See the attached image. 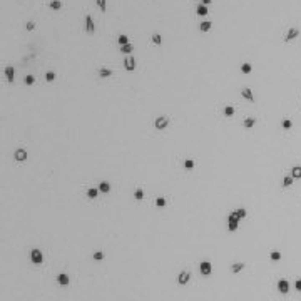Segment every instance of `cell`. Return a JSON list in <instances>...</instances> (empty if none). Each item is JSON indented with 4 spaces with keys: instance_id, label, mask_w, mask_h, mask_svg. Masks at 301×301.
<instances>
[{
    "instance_id": "obj_15",
    "label": "cell",
    "mask_w": 301,
    "mask_h": 301,
    "mask_svg": "<svg viewBox=\"0 0 301 301\" xmlns=\"http://www.w3.org/2000/svg\"><path fill=\"white\" fill-rule=\"evenodd\" d=\"M207 12H209V10H207V5L199 4V5L196 7V14H197V15H201V17H206V15H207Z\"/></svg>"
},
{
    "instance_id": "obj_20",
    "label": "cell",
    "mask_w": 301,
    "mask_h": 301,
    "mask_svg": "<svg viewBox=\"0 0 301 301\" xmlns=\"http://www.w3.org/2000/svg\"><path fill=\"white\" fill-rule=\"evenodd\" d=\"M291 176H293L294 179H301V166H294L293 169H291Z\"/></svg>"
},
{
    "instance_id": "obj_7",
    "label": "cell",
    "mask_w": 301,
    "mask_h": 301,
    "mask_svg": "<svg viewBox=\"0 0 301 301\" xmlns=\"http://www.w3.org/2000/svg\"><path fill=\"white\" fill-rule=\"evenodd\" d=\"M199 271L203 273L204 276H209L211 271H213V264H211L209 261H203V263L199 264Z\"/></svg>"
},
{
    "instance_id": "obj_10",
    "label": "cell",
    "mask_w": 301,
    "mask_h": 301,
    "mask_svg": "<svg viewBox=\"0 0 301 301\" xmlns=\"http://www.w3.org/2000/svg\"><path fill=\"white\" fill-rule=\"evenodd\" d=\"M189 279H191V274H189L187 271H181V273H179V276H178V283L179 284H187Z\"/></svg>"
},
{
    "instance_id": "obj_1",
    "label": "cell",
    "mask_w": 301,
    "mask_h": 301,
    "mask_svg": "<svg viewBox=\"0 0 301 301\" xmlns=\"http://www.w3.org/2000/svg\"><path fill=\"white\" fill-rule=\"evenodd\" d=\"M239 221H241V219L238 218V214L231 213L228 216V229H229V231H236V229H238V226H239Z\"/></svg>"
},
{
    "instance_id": "obj_9",
    "label": "cell",
    "mask_w": 301,
    "mask_h": 301,
    "mask_svg": "<svg viewBox=\"0 0 301 301\" xmlns=\"http://www.w3.org/2000/svg\"><path fill=\"white\" fill-rule=\"evenodd\" d=\"M241 95H243V97L246 99L248 102H254V94H253V91H251L249 87L241 89Z\"/></svg>"
},
{
    "instance_id": "obj_16",
    "label": "cell",
    "mask_w": 301,
    "mask_h": 301,
    "mask_svg": "<svg viewBox=\"0 0 301 301\" xmlns=\"http://www.w3.org/2000/svg\"><path fill=\"white\" fill-rule=\"evenodd\" d=\"M254 124H256V119H254V117H246L244 122H243V126L246 127V129H253Z\"/></svg>"
},
{
    "instance_id": "obj_22",
    "label": "cell",
    "mask_w": 301,
    "mask_h": 301,
    "mask_svg": "<svg viewBox=\"0 0 301 301\" xmlns=\"http://www.w3.org/2000/svg\"><path fill=\"white\" fill-rule=\"evenodd\" d=\"M251 70H253V67H251V64L249 62H244V64H241V72L243 74H251Z\"/></svg>"
},
{
    "instance_id": "obj_14",
    "label": "cell",
    "mask_w": 301,
    "mask_h": 301,
    "mask_svg": "<svg viewBox=\"0 0 301 301\" xmlns=\"http://www.w3.org/2000/svg\"><path fill=\"white\" fill-rule=\"evenodd\" d=\"M110 75H112V70H110L109 67H101V69H99V77L105 79V77H110Z\"/></svg>"
},
{
    "instance_id": "obj_37",
    "label": "cell",
    "mask_w": 301,
    "mask_h": 301,
    "mask_svg": "<svg viewBox=\"0 0 301 301\" xmlns=\"http://www.w3.org/2000/svg\"><path fill=\"white\" fill-rule=\"evenodd\" d=\"M154 204H156L157 207H164L166 206V199H164V197H157V199L154 201Z\"/></svg>"
},
{
    "instance_id": "obj_34",
    "label": "cell",
    "mask_w": 301,
    "mask_h": 301,
    "mask_svg": "<svg viewBox=\"0 0 301 301\" xmlns=\"http://www.w3.org/2000/svg\"><path fill=\"white\" fill-rule=\"evenodd\" d=\"M269 258H271L273 261H279V259H281V253H279V251H271Z\"/></svg>"
},
{
    "instance_id": "obj_23",
    "label": "cell",
    "mask_w": 301,
    "mask_h": 301,
    "mask_svg": "<svg viewBox=\"0 0 301 301\" xmlns=\"http://www.w3.org/2000/svg\"><path fill=\"white\" fill-rule=\"evenodd\" d=\"M223 112H224V116H226V117H232V116H234V112H236V109L232 107V105H226Z\"/></svg>"
},
{
    "instance_id": "obj_29",
    "label": "cell",
    "mask_w": 301,
    "mask_h": 301,
    "mask_svg": "<svg viewBox=\"0 0 301 301\" xmlns=\"http://www.w3.org/2000/svg\"><path fill=\"white\" fill-rule=\"evenodd\" d=\"M117 42H119L120 45H127V44H129V37H127V35H124V34H120V35H119V39H117Z\"/></svg>"
},
{
    "instance_id": "obj_17",
    "label": "cell",
    "mask_w": 301,
    "mask_h": 301,
    "mask_svg": "<svg viewBox=\"0 0 301 301\" xmlns=\"http://www.w3.org/2000/svg\"><path fill=\"white\" fill-rule=\"evenodd\" d=\"M99 191L104 192V194H107V192L110 191V184H109L107 181H102L101 184H99Z\"/></svg>"
},
{
    "instance_id": "obj_32",
    "label": "cell",
    "mask_w": 301,
    "mask_h": 301,
    "mask_svg": "<svg viewBox=\"0 0 301 301\" xmlns=\"http://www.w3.org/2000/svg\"><path fill=\"white\" fill-rule=\"evenodd\" d=\"M55 77L57 75H55V72H52V70H49V72L45 74V80H47V82H54Z\"/></svg>"
},
{
    "instance_id": "obj_35",
    "label": "cell",
    "mask_w": 301,
    "mask_h": 301,
    "mask_svg": "<svg viewBox=\"0 0 301 301\" xmlns=\"http://www.w3.org/2000/svg\"><path fill=\"white\" fill-rule=\"evenodd\" d=\"M152 42L156 45H161V44H162V37H161L159 34H152Z\"/></svg>"
},
{
    "instance_id": "obj_21",
    "label": "cell",
    "mask_w": 301,
    "mask_h": 301,
    "mask_svg": "<svg viewBox=\"0 0 301 301\" xmlns=\"http://www.w3.org/2000/svg\"><path fill=\"white\" fill-rule=\"evenodd\" d=\"M49 7H50L52 10H59V8H62V2L60 0H50V2H49Z\"/></svg>"
},
{
    "instance_id": "obj_41",
    "label": "cell",
    "mask_w": 301,
    "mask_h": 301,
    "mask_svg": "<svg viewBox=\"0 0 301 301\" xmlns=\"http://www.w3.org/2000/svg\"><path fill=\"white\" fill-rule=\"evenodd\" d=\"M211 2H213V0H201V4H203V5H209Z\"/></svg>"
},
{
    "instance_id": "obj_19",
    "label": "cell",
    "mask_w": 301,
    "mask_h": 301,
    "mask_svg": "<svg viewBox=\"0 0 301 301\" xmlns=\"http://www.w3.org/2000/svg\"><path fill=\"white\" fill-rule=\"evenodd\" d=\"M243 269H244V263H234V264L231 266V271L234 273V274L236 273H241Z\"/></svg>"
},
{
    "instance_id": "obj_11",
    "label": "cell",
    "mask_w": 301,
    "mask_h": 301,
    "mask_svg": "<svg viewBox=\"0 0 301 301\" xmlns=\"http://www.w3.org/2000/svg\"><path fill=\"white\" fill-rule=\"evenodd\" d=\"M5 77H7V80L10 84H14V79H15V70L12 66H7L5 67Z\"/></svg>"
},
{
    "instance_id": "obj_18",
    "label": "cell",
    "mask_w": 301,
    "mask_h": 301,
    "mask_svg": "<svg viewBox=\"0 0 301 301\" xmlns=\"http://www.w3.org/2000/svg\"><path fill=\"white\" fill-rule=\"evenodd\" d=\"M99 187H91V189H87V197H91V199H95V197L99 196Z\"/></svg>"
},
{
    "instance_id": "obj_12",
    "label": "cell",
    "mask_w": 301,
    "mask_h": 301,
    "mask_svg": "<svg viewBox=\"0 0 301 301\" xmlns=\"http://www.w3.org/2000/svg\"><path fill=\"white\" fill-rule=\"evenodd\" d=\"M57 283L60 284V286H67V284L70 283V279H69V276H67L66 273H60V274L57 276Z\"/></svg>"
},
{
    "instance_id": "obj_5",
    "label": "cell",
    "mask_w": 301,
    "mask_h": 301,
    "mask_svg": "<svg viewBox=\"0 0 301 301\" xmlns=\"http://www.w3.org/2000/svg\"><path fill=\"white\" fill-rule=\"evenodd\" d=\"M278 291L281 294H288V293H290V283H288L286 279H279V281H278Z\"/></svg>"
},
{
    "instance_id": "obj_6",
    "label": "cell",
    "mask_w": 301,
    "mask_h": 301,
    "mask_svg": "<svg viewBox=\"0 0 301 301\" xmlns=\"http://www.w3.org/2000/svg\"><path fill=\"white\" fill-rule=\"evenodd\" d=\"M14 159L17 161V162H24V161H27V151L25 149H17L14 152Z\"/></svg>"
},
{
    "instance_id": "obj_24",
    "label": "cell",
    "mask_w": 301,
    "mask_h": 301,
    "mask_svg": "<svg viewBox=\"0 0 301 301\" xmlns=\"http://www.w3.org/2000/svg\"><path fill=\"white\" fill-rule=\"evenodd\" d=\"M211 27H213V24H211L209 20H206V22H201V24H199V30H201V32H207Z\"/></svg>"
},
{
    "instance_id": "obj_4",
    "label": "cell",
    "mask_w": 301,
    "mask_h": 301,
    "mask_svg": "<svg viewBox=\"0 0 301 301\" xmlns=\"http://www.w3.org/2000/svg\"><path fill=\"white\" fill-rule=\"evenodd\" d=\"M136 59L134 57H126L124 59V67H126V70H129V72H134L136 70Z\"/></svg>"
},
{
    "instance_id": "obj_30",
    "label": "cell",
    "mask_w": 301,
    "mask_h": 301,
    "mask_svg": "<svg viewBox=\"0 0 301 301\" xmlns=\"http://www.w3.org/2000/svg\"><path fill=\"white\" fill-rule=\"evenodd\" d=\"M24 82H25L27 85H34V84H35V77H34V75H30V74H29V75H25V77H24Z\"/></svg>"
},
{
    "instance_id": "obj_3",
    "label": "cell",
    "mask_w": 301,
    "mask_h": 301,
    "mask_svg": "<svg viewBox=\"0 0 301 301\" xmlns=\"http://www.w3.org/2000/svg\"><path fill=\"white\" fill-rule=\"evenodd\" d=\"M169 126V119L164 116L161 117H156V120H154V127H156L157 131H162V129H166V127Z\"/></svg>"
},
{
    "instance_id": "obj_25",
    "label": "cell",
    "mask_w": 301,
    "mask_h": 301,
    "mask_svg": "<svg viewBox=\"0 0 301 301\" xmlns=\"http://www.w3.org/2000/svg\"><path fill=\"white\" fill-rule=\"evenodd\" d=\"M134 199L136 201H142V199H144V191H142L141 187H137L134 191Z\"/></svg>"
},
{
    "instance_id": "obj_33",
    "label": "cell",
    "mask_w": 301,
    "mask_h": 301,
    "mask_svg": "<svg viewBox=\"0 0 301 301\" xmlns=\"http://www.w3.org/2000/svg\"><path fill=\"white\" fill-rule=\"evenodd\" d=\"M234 213L238 214V218H239V219L246 218V214H248V213H246V209H244V207H239V209H236Z\"/></svg>"
},
{
    "instance_id": "obj_27",
    "label": "cell",
    "mask_w": 301,
    "mask_h": 301,
    "mask_svg": "<svg viewBox=\"0 0 301 301\" xmlns=\"http://www.w3.org/2000/svg\"><path fill=\"white\" fill-rule=\"evenodd\" d=\"M95 2H97V7L101 8L102 14H105V12H107V2H105V0H95Z\"/></svg>"
},
{
    "instance_id": "obj_40",
    "label": "cell",
    "mask_w": 301,
    "mask_h": 301,
    "mask_svg": "<svg viewBox=\"0 0 301 301\" xmlns=\"http://www.w3.org/2000/svg\"><path fill=\"white\" fill-rule=\"evenodd\" d=\"M294 288H296L298 291H301V279H296V281H294Z\"/></svg>"
},
{
    "instance_id": "obj_28",
    "label": "cell",
    "mask_w": 301,
    "mask_h": 301,
    "mask_svg": "<svg viewBox=\"0 0 301 301\" xmlns=\"http://www.w3.org/2000/svg\"><path fill=\"white\" fill-rule=\"evenodd\" d=\"M132 50H134V47H132L131 44H127V45H120V52H122V54H127V55H129Z\"/></svg>"
},
{
    "instance_id": "obj_26",
    "label": "cell",
    "mask_w": 301,
    "mask_h": 301,
    "mask_svg": "<svg viewBox=\"0 0 301 301\" xmlns=\"http://www.w3.org/2000/svg\"><path fill=\"white\" fill-rule=\"evenodd\" d=\"M293 181H294V178L293 176H284V179H283V187H290L291 184H293Z\"/></svg>"
},
{
    "instance_id": "obj_8",
    "label": "cell",
    "mask_w": 301,
    "mask_h": 301,
    "mask_svg": "<svg viewBox=\"0 0 301 301\" xmlns=\"http://www.w3.org/2000/svg\"><path fill=\"white\" fill-rule=\"evenodd\" d=\"M85 30H87L89 34H94L95 32V24H94V20H92V17L91 15H85Z\"/></svg>"
},
{
    "instance_id": "obj_2",
    "label": "cell",
    "mask_w": 301,
    "mask_h": 301,
    "mask_svg": "<svg viewBox=\"0 0 301 301\" xmlns=\"http://www.w3.org/2000/svg\"><path fill=\"white\" fill-rule=\"evenodd\" d=\"M30 261H32L34 264H40V263L44 261V254H42V251L40 249H32L30 251Z\"/></svg>"
},
{
    "instance_id": "obj_38",
    "label": "cell",
    "mask_w": 301,
    "mask_h": 301,
    "mask_svg": "<svg viewBox=\"0 0 301 301\" xmlns=\"http://www.w3.org/2000/svg\"><path fill=\"white\" fill-rule=\"evenodd\" d=\"M92 258H94L95 261H102V259H104V253H102V251H95Z\"/></svg>"
},
{
    "instance_id": "obj_13",
    "label": "cell",
    "mask_w": 301,
    "mask_h": 301,
    "mask_svg": "<svg viewBox=\"0 0 301 301\" xmlns=\"http://www.w3.org/2000/svg\"><path fill=\"white\" fill-rule=\"evenodd\" d=\"M298 35H299V30H298V29H294V27H293V29H290V30H288V34H286V37H284V40H286V42H290V40L296 39Z\"/></svg>"
},
{
    "instance_id": "obj_31",
    "label": "cell",
    "mask_w": 301,
    "mask_h": 301,
    "mask_svg": "<svg viewBox=\"0 0 301 301\" xmlns=\"http://www.w3.org/2000/svg\"><path fill=\"white\" fill-rule=\"evenodd\" d=\"M281 127H283V129H286V131H288V129H291V127H293V122H291V119H283V122H281Z\"/></svg>"
},
{
    "instance_id": "obj_36",
    "label": "cell",
    "mask_w": 301,
    "mask_h": 301,
    "mask_svg": "<svg viewBox=\"0 0 301 301\" xmlns=\"http://www.w3.org/2000/svg\"><path fill=\"white\" fill-rule=\"evenodd\" d=\"M194 166H196V162H194L192 159H186L184 161V167H186V169H192Z\"/></svg>"
},
{
    "instance_id": "obj_39",
    "label": "cell",
    "mask_w": 301,
    "mask_h": 301,
    "mask_svg": "<svg viewBox=\"0 0 301 301\" xmlns=\"http://www.w3.org/2000/svg\"><path fill=\"white\" fill-rule=\"evenodd\" d=\"M25 29H27V30H34V29H35V24H34V22H27Z\"/></svg>"
}]
</instances>
